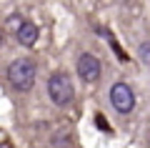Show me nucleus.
<instances>
[{"label": "nucleus", "mask_w": 150, "mask_h": 148, "mask_svg": "<svg viewBox=\"0 0 150 148\" xmlns=\"http://www.w3.org/2000/svg\"><path fill=\"white\" fill-rule=\"evenodd\" d=\"M35 75H38V68L30 58H18L8 65V83L18 93H28L35 85Z\"/></svg>", "instance_id": "nucleus-1"}, {"label": "nucleus", "mask_w": 150, "mask_h": 148, "mask_svg": "<svg viewBox=\"0 0 150 148\" xmlns=\"http://www.w3.org/2000/svg\"><path fill=\"white\" fill-rule=\"evenodd\" d=\"M48 95H50V101H53L58 108L70 106L73 98H75V85H73V80H70V75L55 70V73L48 78Z\"/></svg>", "instance_id": "nucleus-2"}, {"label": "nucleus", "mask_w": 150, "mask_h": 148, "mask_svg": "<svg viewBox=\"0 0 150 148\" xmlns=\"http://www.w3.org/2000/svg\"><path fill=\"white\" fill-rule=\"evenodd\" d=\"M110 103H112V108L118 113H130L135 108V93H133V88H130L128 83H115L110 88Z\"/></svg>", "instance_id": "nucleus-3"}, {"label": "nucleus", "mask_w": 150, "mask_h": 148, "mask_svg": "<svg viewBox=\"0 0 150 148\" xmlns=\"http://www.w3.org/2000/svg\"><path fill=\"white\" fill-rule=\"evenodd\" d=\"M75 70H78L83 83H95L100 78V60L95 55H90V53H83L78 58V63H75Z\"/></svg>", "instance_id": "nucleus-4"}, {"label": "nucleus", "mask_w": 150, "mask_h": 148, "mask_svg": "<svg viewBox=\"0 0 150 148\" xmlns=\"http://www.w3.org/2000/svg\"><path fill=\"white\" fill-rule=\"evenodd\" d=\"M38 35H40V30H38V25L30 23V20H23L20 25L15 28V38H18V43H20L23 48H33L38 43Z\"/></svg>", "instance_id": "nucleus-5"}, {"label": "nucleus", "mask_w": 150, "mask_h": 148, "mask_svg": "<svg viewBox=\"0 0 150 148\" xmlns=\"http://www.w3.org/2000/svg\"><path fill=\"white\" fill-rule=\"evenodd\" d=\"M50 146L53 148H73V138H70L68 131H58L53 138H50Z\"/></svg>", "instance_id": "nucleus-6"}, {"label": "nucleus", "mask_w": 150, "mask_h": 148, "mask_svg": "<svg viewBox=\"0 0 150 148\" xmlns=\"http://www.w3.org/2000/svg\"><path fill=\"white\" fill-rule=\"evenodd\" d=\"M138 58H140L143 65H150V40H145V43L138 45Z\"/></svg>", "instance_id": "nucleus-7"}, {"label": "nucleus", "mask_w": 150, "mask_h": 148, "mask_svg": "<svg viewBox=\"0 0 150 148\" xmlns=\"http://www.w3.org/2000/svg\"><path fill=\"white\" fill-rule=\"evenodd\" d=\"M0 45H3V33H0Z\"/></svg>", "instance_id": "nucleus-8"}]
</instances>
